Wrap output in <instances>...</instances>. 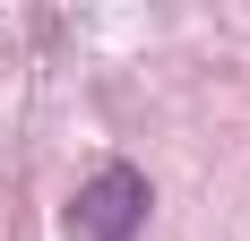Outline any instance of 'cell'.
<instances>
[{
  "label": "cell",
  "mask_w": 250,
  "mask_h": 241,
  "mask_svg": "<svg viewBox=\"0 0 250 241\" xmlns=\"http://www.w3.org/2000/svg\"><path fill=\"white\" fill-rule=\"evenodd\" d=\"M147 207H155L147 172H138V164H104V172H86V181H78L69 233H78V241H138Z\"/></svg>",
  "instance_id": "1"
}]
</instances>
